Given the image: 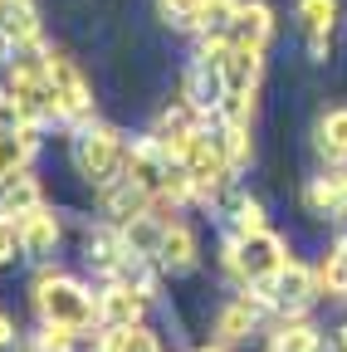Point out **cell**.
I'll list each match as a JSON object with an SVG mask.
<instances>
[{
  "mask_svg": "<svg viewBox=\"0 0 347 352\" xmlns=\"http://www.w3.org/2000/svg\"><path fill=\"white\" fill-rule=\"evenodd\" d=\"M15 259H25L20 220H15V215H0V264H15Z\"/></svg>",
  "mask_w": 347,
  "mask_h": 352,
  "instance_id": "28",
  "label": "cell"
},
{
  "mask_svg": "<svg viewBox=\"0 0 347 352\" xmlns=\"http://www.w3.org/2000/svg\"><path fill=\"white\" fill-rule=\"evenodd\" d=\"M30 298H34V314L39 323H59V328H74V333H98V294L64 274V270H39L34 284H30Z\"/></svg>",
  "mask_w": 347,
  "mask_h": 352,
  "instance_id": "1",
  "label": "cell"
},
{
  "mask_svg": "<svg viewBox=\"0 0 347 352\" xmlns=\"http://www.w3.org/2000/svg\"><path fill=\"white\" fill-rule=\"evenodd\" d=\"M269 352H328V347H323V333H318V323L309 314H289V318L274 323Z\"/></svg>",
  "mask_w": 347,
  "mask_h": 352,
  "instance_id": "17",
  "label": "cell"
},
{
  "mask_svg": "<svg viewBox=\"0 0 347 352\" xmlns=\"http://www.w3.org/2000/svg\"><path fill=\"white\" fill-rule=\"evenodd\" d=\"M303 210L313 220H347V201H342V171H323L303 186Z\"/></svg>",
  "mask_w": 347,
  "mask_h": 352,
  "instance_id": "16",
  "label": "cell"
},
{
  "mask_svg": "<svg viewBox=\"0 0 347 352\" xmlns=\"http://www.w3.org/2000/svg\"><path fill=\"white\" fill-rule=\"evenodd\" d=\"M235 15H240V0H205V10H201V34H225V39H230Z\"/></svg>",
  "mask_w": 347,
  "mask_h": 352,
  "instance_id": "26",
  "label": "cell"
},
{
  "mask_svg": "<svg viewBox=\"0 0 347 352\" xmlns=\"http://www.w3.org/2000/svg\"><path fill=\"white\" fill-rule=\"evenodd\" d=\"M15 347H20V328L10 314H0V352H15Z\"/></svg>",
  "mask_w": 347,
  "mask_h": 352,
  "instance_id": "31",
  "label": "cell"
},
{
  "mask_svg": "<svg viewBox=\"0 0 347 352\" xmlns=\"http://www.w3.org/2000/svg\"><path fill=\"white\" fill-rule=\"evenodd\" d=\"M259 294L269 298L274 318H289V314H309V308L323 298V294H318V274H313L303 259H289L284 270H279V279L259 284Z\"/></svg>",
  "mask_w": 347,
  "mask_h": 352,
  "instance_id": "6",
  "label": "cell"
},
{
  "mask_svg": "<svg viewBox=\"0 0 347 352\" xmlns=\"http://www.w3.org/2000/svg\"><path fill=\"white\" fill-rule=\"evenodd\" d=\"M225 210H230V235H259V230H269V220H265V206H259L254 196H230L225 201Z\"/></svg>",
  "mask_w": 347,
  "mask_h": 352,
  "instance_id": "24",
  "label": "cell"
},
{
  "mask_svg": "<svg viewBox=\"0 0 347 352\" xmlns=\"http://www.w3.org/2000/svg\"><path fill=\"white\" fill-rule=\"evenodd\" d=\"M225 94H259V78H265V50H249V44H230V54L221 64Z\"/></svg>",
  "mask_w": 347,
  "mask_h": 352,
  "instance_id": "15",
  "label": "cell"
},
{
  "mask_svg": "<svg viewBox=\"0 0 347 352\" xmlns=\"http://www.w3.org/2000/svg\"><path fill=\"white\" fill-rule=\"evenodd\" d=\"M235 254H240V289H259L279 279V270L293 259L289 254V240L279 230H259V235H235Z\"/></svg>",
  "mask_w": 347,
  "mask_h": 352,
  "instance_id": "5",
  "label": "cell"
},
{
  "mask_svg": "<svg viewBox=\"0 0 347 352\" xmlns=\"http://www.w3.org/2000/svg\"><path fill=\"white\" fill-rule=\"evenodd\" d=\"M201 264V240H196V230L186 226V220H171L166 226V235H161V250H157V270L166 274V279H181V274H191Z\"/></svg>",
  "mask_w": 347,
  "mask_h": 352,
  "instance_id": "11",
  "label": "cell"
},
{
  "mask_svg": "<svg viewBox=\"0 0 347 352\" xmlns=\"http://www.w3.org/2000/svg\"><path fill=\"white\" fill-rule=\"evenodd\" d=\"M313 147L328 166H347V108H328L313 122Z\"/></svg>",
  "mask_w": 347,
  "mask_h": 352,
  "instance_id": "20",
  "label": "cell"
},
{
  "mask_svg": "<svg viewBox=\"0 0 347 352\" xmlns=\"http://www.w3.org/2000/svg\"><path fill=\"white\" fill-rule=\"evenodd\" d=\"M15 220H20V245H25L30 259H49V254L59 250L64 226H59V215H54L49 206H39V210H30V215H15Z\"/></svg>",
  "mask_w": 347,
  "mask_h": 352,
  "instance_id": "14",
  "label": "cell"
},
{
  "mask_svg": "<svg viewBox=\"0 0 347 352\" xmlns=\"http://www.w3.org/2000/svg\"><path fill=\"white\" fill-rule=\"evenodd\" d=\"M274 39V10L265 0H240V15L230 25V44H249V50H265Z\"/></svg>",
  "mask_w": 347,
  "mask_h": 352,
  "instance_id": "18",
  "label": "cell"
},
{
  "mask_svg": "<svg viewBox=\"0 0 347 352\" xmlns=\"http://www.w3.org/2000/svg\"><path fill=\"white\" fill-rule=\"evenodd\" d=\"M122 352H166V347L157 342V333H152L147 323H137V328H127V342H122Z\"/></svg>",
  "mask_w": 347,
  "mask_h": 352,
  "instance_id": "29",
  "label": "cell"
},
{
  "mask_svg": "<svg viewBox=\"0 0 347 352\" xmlns=\"http://www.w3.org/2000/svg\"><path fill=\"white\" fill-rule=\"evenodd\" d=\"M45 206V186H39V176L20 171L10 182H0V215H30Z\"/></svg>",
  "mask_w": 347,
  "mask_h": 352,
  "instance_id": "21",
  "label": "cell"
},
{
  "mask_svg": "<svg viewBox=\"0 0 347 352\" xmlns=\"http://www.w3.org/2000/svg\"><path fill=\"white\" fill-rule=\"evenodd\" d=\"M318 294L323 298H347V235H337L328 250H323V259H318Z\"/></svg>",
  "mask_w": 347,
  "mask_h": 352,
  "instance_id": "22",
  "label": "cell"
},
{
  "mask_svg": "<svg viewBox=\"0 0 347 352\" xmlns=\"http://www.w3.org/2000/svg\"><path fill=\"white\" fill-rule=\"evenodd\" d=\"M337 15H342L337 0H298V25H303V39H333Z\"/></svg>",
  "mask_w": 347,
  "mask_h": 352,
  "instance_id": "23",
  "label": "cell"
},
{
  "mask_svg": "<svg viewBox=\"0 0 347 352\" xmlns=\"http://www.w3.org/2000/svg\"><path fill=\"white\" fill-rule=\"evenodd\" d=\"M45 74H49V108H54V122L78 132L93 122V88L83 78V69L64 54V50H49L45 54Z\"/></svg>",
  "mask_w": 347,
  "mask_h": 352,
  "instance_id": "3",
  "label": "cell"
},
{
  "mask_svg": "<svg viewBox=\"0 0 347 352\" xmlns=\"http://www.w3.org/2000/svg\"><path fill=\"white\" fill-rule=\"evenodd\" d=\"M117 235H122L127 254H133V264H157V250H161L166 226H161V220L147 210V215H133L127 226H117Z\"/></svg>",
  "mask_w": 347,
  "mask_h": 352,
  "instance_id": "19",
  "label": "cell"
},
{
  "mask_svg": "<svg viewBox=\"0 0 347 352\" xmlns=\"http://www.w3.org/2000/svg\"><path fill=\"white\" fill-rule=\"evenodd\" d=\"M333 352H347V318H342L337 333H333Z\"/></svg>",
  "mask_w": 347,
  "mask_h": 352,
  "instance_id": "32",
  "label": "cell"
},
{
  "mask_svg": "<svg viewBox=\"0 0 347 352\" xmlns=\"http://www.w3.org/2000/svg\"><path fill=\"white\" fill-rule=\"evenodd\" d=\"M147 298L137 294V284L133 279H103V289H98V328H137L142 318H147Z\"/></svg>",
  "mask_w": 347,
  "mask_h": 352,
  "instance_id": "8",
  "label": "cell"
},
{
  "mask_svg": "<svg viewBox=\"0 0 347 352\" xmlns=\"http://www.w3.org/2000/svg\"><path fill=\"white\" fill-rule=\"evenodd\" d=\"M39 138H45V122H15L0 127V182L30 171V157L39 152Z\"/></svg>",
  "mask_w": 347,
  "mask_h": 352,
  "instance_id": "12",
  "label": "cell"
},
{
  "mask_svg": "<svg viewBox=\"0 0 347 352\" xmlns=\"http://www.w3.org/2000/svg\"><path fill=\"white\" fill-rule=\"evenodd\" d=\"M122 162H127V138L113 127V122H89V127H78L74 132V171L89 182L93 191L117 182L122 176Z\"/></svg>",
  "mask_w": 347,
  "mask_h": 352,
  "instance_id": "2",
  "label": "cell"
},
{
  "mask_svg": "<svg viewBox=\"0 0 347 352\" xmlns=\"http://www.w3.org/2000/svg\"><path fill=\"white\" fill-rule=\"evenodd\" d=\"M166 152H161V142L152 138V132H147V138H133V142H127V162H122V176H127V182H133V186H142L147 196H157L161 186H166Z\"/></svg>",
  "mask_w": 347,
  "mask_h": 352,
  "instance_id": "9",
  "label": "cell"
},
{
  "mask_svg": "<svg viewBox=\"0 0 347 352\" xmlns=\"http://www.w3.org/2000/svg\"><path fill=\"white\" fill-rule=\"evenodd\" d=\"M78 338H83V333H74V328H59V323H39V333H34L30 352H74V347H78Z\"/></svg>",
  "mask_w": 347,
  "mask_h": 352,
  "instance_id": "27",
  "label": "cell"
},
{
  "mask_svg": "<svg viewBox=\"0 0 347 352\" xmlns=\"http://www.w3.org/2000/svg\"><path fill=\"white\" fill-rule=\"evenodd\" d=\"M83 264H89L98 279H122V274L137 270L127 245H122V235H117V226H108V220L93 226V230H83Z\"/></svg>",
  "mask_w": 347,
  "mask_h": 352,
  "instance_id": "7",
  "label": "cell"
},
{
  "mask_svg": "<svg viewBox=\"0 0 347 352\" xmlns=\"http://www.w3.org/2000/svg\"><path fill=\"white\" fill-rule=\"evenodd\" d=\"M20 122V108H15V98L5 94V74H0V127H15Z\"/></svg>",
  "mask_w": 347,
  "mask_h": 352,
  "instance_id": "30",
  "label": "cell"
},
{
  "mask_svg": "<svg viewBox=\"0 0 347 352\" xmlns=\"http://www.w3.org/2000/svg\"><path fill=\"white\" fill-rule=\"evenodd\" d=\"M186 176H191V196L196 201H221L225 191H230V182H235V162L225 157V147H221V138H215V127H205L201 138L191 142V152H186Z\"/></svg>",
  "mask_w": 347,
  "mask_h": 352,
  "instance_id": "4",
  "label": "cell"
},
{
  "mask_svg": "<svg viewBox=\"0 0 347 352\" xmlns=\"http://www.w3.org/2000/svg\"><path fill=\"white\" fill-rule=\"evenodd\" d=\"M196 352H230V347H221V342H205V347H196Z\"/></svg>",
  "mask_w": 347,
  "mask_h": 352,
  "instance_id": "33",
  "label": "cell"
},
{
  "mask_svg": "<svg viewBox=\"0 0 347 352\" xmlns=\"http://www.w3.org/2000/svg\"><path fill=\"white\" fill-rule=\"evenodd\" d=\"M98 210H103L108 226H127L133 215H147V210H152V196H147L142 186H133L127 176H117V182L98 186Z\"/></svg>",
  "mask_w": 347,
  "mask_h": 352,
  "instance_id": "13",
  "label": "cell"
},
{
  "mask_svg": "<svg viewBox=\"0 0 347 352\" xmlns=\"http://www.w3.org/2000/svg\"><path fill=\"white\" fill-rule=\"evenodd\" d=\"M337 171H342V201H347V166H337Z\"/></svg>",
  "mask_w": 347,
  "mask_h": 352,
  "instance_id": "34",
  "label": "cell"
},
{
  "mask_svg": "<svg viewBox=\"0 0 347 352\" xmlns=\"http://www.w3.org/2000/svg\"><path fill=\"white\" fill-rule=\"evenodd\" d=\"M201 10L205 0H157V15L181 34H201Z\"/></svg>",
  "mask_w": 347,
  "mask_h": 352,
  "instance_id": "25",
  "label": "cell"
},
{
  "mask_svg": "<svg viewBox=\"0 0 347 352\" xmlns=\"http://www.w3.org/2000/svg\"><path fill=\"white\" fill-rule=\"evenodd\" d=\"M0 44L5 50H39L45 44V20L34 0H0Z\"/></svg>",
  "mask_w": 347,
  "mask_h": 352,
  "instance_id": "10",
  "label": "cell"
}]
</instances>
